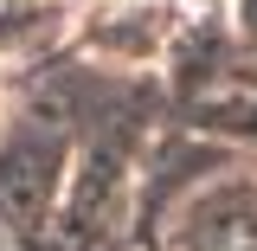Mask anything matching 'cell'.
Here are the masks:
<instances>
[{
    "label": "cell",
    "mask_w": 257,
    "mask_h": 251,
    "mask_svg": "<svg viewBox=\"0 0 257 251\" xmlns=\"http://www.w3.org/2000/svg\"><path fill=\"white\" fill-rule=\"evenodd\" d=\"M174 251H257V181L231 174L174 206Z\"/></svg>",
    "instance_id": "1"
}]
</instances>
